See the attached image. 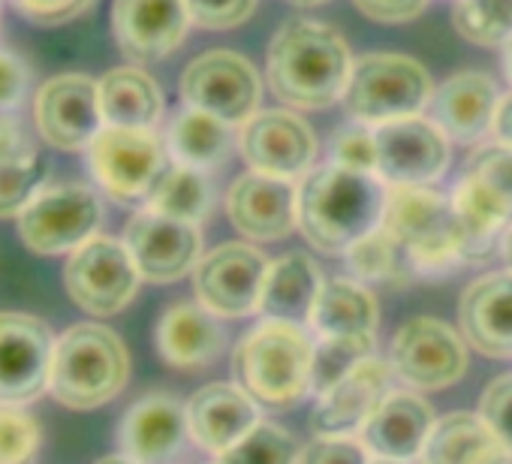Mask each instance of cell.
Returning <instances> with one entry per match:
<instances>
[{
	"label": "cell",
	"mask_w": 512,
	"mask_h": 464,
	"mask_svg": "<svg viewBox=\"0 0 512 464\" xmlns=\"http://www.w3.org/2000/svg\"><path fill=\"white\" fill-rule=\"evenodd\" d=\"M232 148V130L220 118L199 112V109H184L175 115L169 127V151L181 166L193 169H211L226 160Z\"/></svg>",
	"instance_id": "cell-32"
},
{
	"label": "cell",
	"mask_w": 512,
	"mask_h": 464,
	"mask_svg": "<svg viewBox=\"0 0 512 464\" xmlns=\"http://www.w3.org/2000/svg\"><path fill=\"white\" fill-rule=\"evenodd\" d=\"M241 157L250 172L275 178H299L317 157V139L308 121L287 109L253 115L241 130Z\"/></svg>",
	"instance_id": "cell-17"
},
{
	"label": "cell",
	"mask_w": 512,
	"mask_h": 464,
	"mask_svg": "<svg viewBox=\"0 0 512 464\" xmlns=\"http://www.w3.org/2000/svg\"><path fill=\"white\" fill-rule=\"evenodd\" d=\"M187 404L172 395L154 392L139 398L121 422V449L139 464H166L184 446Z\"/></svg>",
	"instance_id": "cell-24"
},
{
	"label": "cell",
	"mask_w": 512,
	"mask_h": 464,
	"mask_svg": "<svg viewBox=\"0 0 512 464\" xmlns=\"http://www.w3.org/2000/svg\"><path fill=\"white\" fill-rule=\"evenodd\" d=\"M40 446V419L19 404H0V464H31Z\"/></svg>",
	"instance_id": "cell-39"
},
{
	"label": "cell",
	"mask_w": 512,
	"mask_h": 464,
	"mask_svg": "<svg viewBox=\"0 0 512 464\" xmlns=\"http://www.w3.org/2000/svg\"><path fill=\"white\" fill-rule=\"evenodd\" d=\"M97 88L106 127L151 130L163 115V91L139 67H115L97 82Z\"/></svg>",
	"instance_id": "cell-30"
},
{
	"label": "cell",
	"mask_w": 512,
	"mask_h": 464,
	"mask_svg": "<svg viewBox=\"0 0 512 464\" xmlns=\"http://www.w3.org/2000/svg\"><path fill=\"white\" fill-rule=\"evenodd\" d=\"M371 172H353L344 166H323L299 187V229L323 254H347L356 242L383 223L386 196Z\"/></svg>",
	"instance_id": "cell-1"
},
{
	"label": "cell",
	"mask_w": 512,
	"mask_h": 464,
	"mask_svg": "<svg viewBox=\"0 0 512 464\" xmlns=\"http://www.w3.org/2000/svg\"><path fill=\"white\" fill-rule=\"evenodd\" d=\"M148 208L175 220L199 223L211 211V184L202 169L193 166H169L160 184L154 187Z\"/></svg>",
	"instance_id": "cell-34"
},
{
	"label": "cell",
	"mask_w": 512,
	"mask_h": 464,
	"mask_svg": "<svg viewBox=\"0 0 512 464\" xmlns=\"http://www.w3.org/2000/svg\"><path fill=\"white\" fill-rule=\"evenodd\" d=\"M458 320L464 341L491 359L512 356V272H491L476 278L461 302Z\"/></svg>",
	"instance_id": "cell-22"
},
{
	"label": "cell",
	"mask_w": 512,
	"mask_h": 464,
	"mask_svg": "<svg viewBox=\"0 0 512 464\" xmlns=\"http://www.w3.org/2000/svg\"><path fill=\"white\" fill-rule=\"evenodd\" d=\"M332 160H335V166L377 175V139H374V130H368L365 124H353V127L338 130L335 139H332Z\"/></svg>",
	"instance_id": "cell-40"
},
{
	"label": "cell",
	"mask_w": 512,
	"mask_h": 464,
	"mask_svg": "<svg viewBox=\"0 0 512 464\" xmlns=\"http://www.w3.org/2000/svg\"><path fill=\"white\" fill-rule=\"evenodd\" d=\"M178 91L190 109L208 112L232 127L253 118L256 106H260L263 82L247 58L214 49L187 64Z\"/></svg>",
	"instance_id": "cell-10"
},
{
	"label": "cell",
	"mask_w": 512,
	"mask_h": 464,
	"mask_svg": "<svg viewBox=\"0 0 512 464\" xmlns=\"http://www.w3.org/2000/svg\"><path fill=\"white\" fill-rule=\"evenodd\" d=\"M392 380H395V371L389 362L377 356L365 359L344 380H338L329 392L317 395V407L311 413L317 434L350 437L362 431L371 413L392 395Z\"/></svg>",
	"instance_id": "cell-20"
},
{
	"label": "cell",
	"mask_w": 512,
	"mask_h": 464,
	"mask_svg": "<svg viewBox=\"0 0 512 464\" xmlns=\"http://www.w3.org/2000/svg\"><path fill=\"white\" fill-rule=\"evenodd\" d=\"M49 175L46 160L34 148H22L0 160V220L19 217L43 190Z\"/></svg>",
	"instance_id": "cell-36"
},
{
	"label": "cell",
	"mask_w": 512,
	"mask_h": 464,
	"mask_svg": "<svg viewBox=\"0 0 512 464\" xmlns=\"http://www.w3.org/2000/svg\"><path fill=\"white\" fill-rule=\"evenodd\" d=\"M491 130H494V136H497L500 145L512 148V94L500 100L497 115H494V127H491Z\"/></svg>",
	"instance_id": "cell-48"
},
{
	"label": "cell",
	"mask_w": 512,
	"mask_h": 464,
	"mask_svg": "<svg viewBox=\"0 0 512 464\" xmlns=\"http://www.w3.org/2000/svg\"><path fill=\"white\" fill-rule=\"evenodd\" d=\"M103 223V202L88 184H55L43 187L28 208L16 217L19 239L40 257L73 254L97 236Z\"/></svg>",
	"instance_id": "cell-7"
},
{
	"label": "cell",
	"mask_w": 512,
	"mask_h": 464,
	"mask_svg": "<svg viewBox=\"0 0 512 464\" xmlns=\"http://www.w3.org/2000/svg\"><path fill=\"white\" fill-rule=\"evenodd\" d=\"M187 25L190 16L184 0H115L112 4L115 43L136 64L172 55L181 46Z\"/></svg>",
	"instance_id": "cell-19"
},
{
	"label": "cell",
	"mask_w": 512,
	"mask_h": 464,
	"mask_svg": "<svg viewBox=\"0 0 512 464\" xmlns=\"http://www.w3.org/2000/svg\"><path fill=\"white\" fill-rule=\"evenodd\" d=\"M434 428V413L416 392H392L362 425L359 437L377 461L404 464L422 455Z\"/></svg>",
	"instance_id": "cell-23"
},
{
	"label": "cell",
	"mask_w": 512,
	"mask_h": 464,
	"mask_svg": "<svg viewBox=\"0 0 512 464\" xmlns=\"http://www.w3.org/2000/svg\"><path fill=\"white\" fill-rule=\"evenodd\" d=\"M28 82H31V73L25 61L7 49H0V112L22 106L28 94Z\"/></svg>",
	"instance_id": "cell-45"
},
{
	"label": "cell",
	"mask_w": 512,
	"mask_h": 464,
	"mask_svg": "<svg viewBox=\"0 0 512 464\" xmlns=\"http://www.w3.org/2000/svg\"><path fill=\"white\" fill-rule=\"evenodd\" d=\"M94 0H13V7L34 25H67L73 19H79Z\"/></svg>",
	"instance_id": "cell-44"
},
{
	"label": "cell",
	"mask_w": 512,
	"mask_h": 464,
	"mask_svg": "<svg viewBox=\"0 0 512 464\" xmlns=\"http://www.w3.org/2000/svg\"><path fill=\"white\" fill-rule=\"evenodd\" d=\"M190 22L205 31H229L250 19L256 0H184Z\"/></svg>",
	"instance_id": "cell-42"
},
{
	"label": "cell",
	"mask_w": 512,
	"mask_h": 464,
	"mask_svg": "<svg viewBox=\"0 0 512 464\" xmlns=\"http://www.w3.org/2000/svg\"><path fill=\"white\" fill-rule=\"evenodd\" d=\"M452 25L476 46H506L512 43V0H458Z\"/></svg>",
	"instance_id": "cell-37"
},
{
	"label": "cell",
	"mask_w": 512,
	"mask_h": 464,
	"mask_svg": "<svg viewBox=\"0 0 512 464\" xmlns=\"http://www.w3.org/2000/svg\"><path fill=\"white\" fill-rule=\"evenodd\" d=\"M431 103L428 70L404 55H365L353 64L344 106L359 124H389L398 118H413Z\"/></svg>",
	"instance_id": "cell-6"
},
{
	"label": "cell",
	"mask_w": 512,
	"mask_h": 464,
	"mask_svg": "<svg viewBox=\"0 0 512 464\" xmlns=\"http://www.w3.org/2000/svg\"><path fill=\"white\" fill-rule=\"evenodd\" d=\"M431 121L455 142H479L491 127L500 106L497 85L476 70L449 76L431 94Z\"/></svg>",
	"instance_id": "cell-25"
},
{
	"label": "cell",
	"mask_w": 512,
	"mask_h": 464,
	"mask_svg": "<svg viewBox=\"0 0 512 464\" xmlns=\"http://www.w3.org/2000/svg\"><path fill=\"white\" fill-rule=\"evenodd\" d=\"M374 356V335H323L314 344L311 359V392L323 395L353 368Z\"/></svg>",
	"instance_id": "cell-35"
},
{
	"label": "cell",
	"mask_w": 512,
	"mask_h": 464,
	"mask_svg": "<svg viewBox=\"0 0 512 464\" xmlns=\"http://www.w3.org/2000/svg\"><path fill=\"white\" fill-rule=\"evenodd\" d=\"M479 416L488 422V428L497 434V440L512 455V371L494 377L482 398H479Z\"/></svg>",
	"instance_id": "cell-41"
},
{
	"label": "cell",
	"mask_w": 512,
	"mask_h": 464,
	"mask_svg": "<svg viewBox=\"0 0 512 464\" xmlns=\"http://www.w3.org/2000/svg\"><path fill=\"white\" fill-rule=\"evenodd\" d=\"M380 226L407 251L416 278H440L464 266L455 242L452 199L428 187H392Z\"/></svg>",
	"instance_id": "cell-5"
},
{
	"label": "cell",
	"mask_w": 512,
	"mask_h": 464,
	"mask_svg": "<svg viewBox=\"0 0 512 464\" xmlns=\"http://www.w3.org/2000/svg\"><path fill=\"white\" fill-rule=\"evenodd\" d=\"M55 332L46 320L0 311V404H31L49 389Z\"/></svg>",
	"instance_id": "cell-12"
},
{
	"label": "cell",
	"mask_w": 512,
	"mask_h": 464,
	"mask_svg": "<svg viewBox=\"0 0 512 464\" xmlns=\"http://www.w3.org/2000/svg\"><path fill=\"white\" fill-rule=\"evenodd\" d=\"M124 245L142 275L151 284H172L190 275L202 260L199 226L157 214L151 208L136 211L124 229Z\"/></svg>",
	"instance_id": "cell-14"
},
{
	"label": "cell",
	"mask_w": 512,
	"mask_h": 464,
	"mask_svg": "<svg viewBox=\"0 0 512 464\" xmlns=\"http://www.w3.org/2000/svg\"><path fill=\"white\" fill-rule=\"evenodd\" d=\"M34 121L52 148L88 151L106 127L97 82L85 73H61L49 79L34 100Z\"/></svg>",
	"instance_id": "cell-15"
},
{
	"label": "cell",
	"mask_w": 512,
	"mask_h": 464,
	"mask_svg": "<svg viewBox=\"0 0 512 464\" xmlns=\"http://www.w3.org/2000/svg\"><path fill=\"white\" fill-rule=\"evenodd\" d=\"M500 254H503V260H506V266H509V272H512V226L506 229L503 245H500Z\"/></svg>",
	"instance_id": "cell-49"
},
{
	"label": "cell",
	"mask_w": 512,
	"mask_h": 464,
	"mask_svg": "<svg viewBox=\"0 0 512 464\" xmlns=\"http://www.w3.org/2000/svg\"><path fill=\"white\" fill-rule=\"evenodd\" d=\"M422 464H512V455L479 413H449L434 422Z\"/></svg>",
	"instance_id": "cell-28"
},
{
	"label": "cell",
	"mask_w": 512,
	"mask_h": 464,
	"mask_svg": "<svg viewBox=\"0 0 512 464\" xmlns=\"http://www.w3.org/2000/svg\"><path fill=\"white\" fill-rule=\"evenodd\" d=\"M320 290H323L320 266L302 251L284 254L269 263L263 296H260V311L266 314V320L308 326Z\"/></svg>",
	"instance_id": "cell-27"
},
{
	"label": "cell",
	"mask_w": 512,
	"mask_h": 464,
	"mask_svg": "<svg viewBox=\"0 0 512 464\" xmlns=\"http://www.w3.org/2000/svg\"><path fill=\"white\" fill-rule=\"evenodd\" d=\"M256 425L260 404L235 383H208L187 401L190 437L211 455H223Z\"/></svg>",
	"instance_id": "cell-21"
},
{
	"label": "cell",
	"mask_w": 512,
	"mask_h": 464,
	"mask_svg": "<svg viewBox=\"0 0 512 464\" xmlns=\"http://www.w3.org/2000/svg\"><path fill=\"white\" fill-rule=\"evenodd\" d=\"M130 377L124 341L100 323H76L55 341L49 392L70 410H97L121 395Z\"/></svg>",
	"instance_id": "cell-4"
},
{
	"label": "cell",
	"mask_w": 512,
	"mask_h": 464,
	"mask_svg": "<svg viewBox=\"0 0 512 464\" xmlns=\"http://www.w3.org/2000/svg\"><path fill=\"white\" fill-rule=\"evenodd\" d=\"M389 365L413 389H446L467 371V344L449 323L413 317L395 332Z\"/></svg>",
	"instance_id": "cell-11"
},
{
	"label": "cell",
	"mask_w": 512,
	"mask_h": 464,
	"mask_svg": "<svg viewBox=\"0 0 512 464\" xmlns=\"http://www.w3.org/2000/svg\"><path fill=\"white\" fill-rule=\"evenodd\" d=\"M226 214L244 239L281 242L299 226V190L287 178L247 172L232 181Z\"/></svg>",
	"instance_id": "cell-18"
},
{
	"label": "cell",
	"mask_w": 512,
	"mask_h": 464,
	"mask_svg": "<svg viewBox=\"0 0 512 464\" xmlns=\"http://www.w3.org/2000/svg\"><path fill=\"white\" fill-rule=\"evenodd\" d=\"M455 202L485 214L497 226H512V148L488 145L479 148L455 187Z\"/></svg>",
	"instance_id": "cell-29"
},
{
	"label": "cell",
	"mask_w": 512,
	"mask_h": 464,
	"mask_svg": "<svg viewBox=\"0 0 512 464\" xmlns=\"http://www.w3.org/2000/svg\"><path fill=\"white\" fill-rule=\"evenodd\" d=\"M503 70H506V76H509V82H512V43H506V55H503Z\"/></svg>",
	"instance_id": "cell-51"
},
{
	"label": "cell",
	"mask_w": 512,
	"mask_h": 464,
	"mask_svg": "<svg viewBox=\"0 0 512 464\" xmlns=\"http://www.w3.org/2000/svg\"><path fill=\"white\" fill-rule=\"evenodd\" d=\"M269 260L244 245L229 242L214 248L193 269L196 302H202L214 317H244L260 311V296L266 284Z\"/></svg>",
	"instance_id": "cell-13"
},
{
	"label": "cell",
	"mask_w": 512,
	"mask_h": 464,
	"mask_svg": "<svg viewBox=\"0 0 512 464\" xmlns=\"http://www.w3.org/2000/svg\"><path fill=\"white\" fill-rule=\"evenodd\" d=\"M94 464H139V461H133L130 455H106V458H100Z\"/></svg>",
	"instance_id": "cell-50"
},
{
	"label": "cell",
	"mask_w": 512,
	"mask_h": 464,
	"mask_svg": "<svg viewBox=\"0 0 512 464\" xmlns=\"http://www.w3.org/2000/svg\"><path fill=\"white\" fill-rule=\"evenodd\" d=\"M371 464H392V461H371Z\"/></svg>",
	"instance_id": "cell-53"
},
{
	"label": "cell",
	"mask_w": 512,
	"mask_h": 464,
	"mask_svg": "<svg viewBox=\"0 0 512 464\" xmlns=\"http://www.w3.org/2000/svg\"><path fill=\"white\" fill-rule=\"evenodd\" d=\"M350 46L320 22H287L269 46V88L293 109H326L347 91Z\"/></svg>",
	"instance_id": "cell-2"
},
{
	"label": "cell",
	"mask_w": 512,
	"mask_h": 464,
	"mask_svg": "<svg viewBox=\"0 0 512 464\" xmlns=\"http://www.w3.org/2000/svg\"><path fill=\"white\" fill-rule=\"evenodd\" d=\"M377 178L392 187H425L449 166L446 133L425 118H398L374 130Z\"/></svg>",
	"instance_id": "cell-16"
},
{
	"label": "cell",
	"mask_w": 512,
	"mask_h": 464,
	"mask_svg": "<svg viewBox=\"0 0 512 464\" xmlns=\"http://www.w3.org/2000/svg\"><path fill=\"white\" fill-rule=\"evenodd\" d=\"M314 341L305 326L263 320L253 326L232 353V377L260 407L284 410L311 392Z\"/></svg>",
	"instance_id": "cell-3"
},
{
	"label": "cell",
	"mask_w": 512,
	"mask_h": 464,
	"mask_svg": "<svg viewBox=\"0 0 512 464\" xmlns=\"http://www.w3.org/2000/svg\"><path fill=\"white\" fill-rule=\"evenodd\" d=\"M22 148H28V142L22 139L19 124L0 115V160L10 157V154H16V151H22Z\"/></svg>",
	"instance_id": "cell-47"
},
{
	"label": "cell",
	"mask_w": 512,
	"mask_h": 464,
	"mask_svg": "<svg viewBox=\"0 0 512 464\" xmlns=\"http://www.w3.org/2000/svg\"><path fill=\"white\" fill-rule=\"evenodd\" d=\"M287 4H293V7H320V4H326V0H287Z\"/></svg>",
	"instance_id": "cell-52"
},
{
	"label": "cell",
	"mask_w": 512,
	"mask_h": 464,
	"mask_svg": "<svg viewBox=\"0 0 512 464\" xmlns=\"http://www.w3.org/2000/svg\"><path fill=\"white\" fill-rule=\"evenodd\" d=\"M299 455L302 449L284 425L260 422L232 449L217 455V464H299Z\"/></svg>",
	"instance_id": "cell-38"
},
{
	"label": "cell",
	"mask_w": 512,
	"mask_h": 464,
	"mask_svg": "<svg viewBox=\"0 0 512 464\" xmlns=\"http://www.w3.org/2000/svg\"><path fill=\"white\" fill-rule=\"evenodd\" d=\"M299 464H371V452L365 449L362 440L341 437V434H320L302 449Z\"/></svg>",
	"instance_id": "cell-43"
},
{
	"label": "cell",
	"mask_w": 512,
	"mask_h": 464,
	"mask_svg": "<svg viewBox=\"0 0 512 464\" xmlns=\"http://www.w3.org/2000/svg\"><path fill=\"white\" fill-rule=\"evenodd\" d=\"M88 166L100 190L121 205L148 202L169 169L163 142L133 127H103L88 145Z\"/></svg>",
	"instance_id": "cell-8"
},
{
	"label": "cell",
	"mask_w": 512,
	"mask_h": 464,
	"mask_svg": "<svg viewBox=\"0 0 512 464\" xmlns=\"http://www.w3.org/2000/svg\"><path fill=\"white\" fill-rule=\"evenodd\" d=\"M347 266L359 284H383V287H404L416 278L407 251L389 236L383 226H377L371 236L356 242L347 251Z\"/></svg>",
	"instance_id": "cell-33"
},
{
	"label": "cell",
	"mask_w": 512,
	"mask_h": 464,
	"mask_svg": "<svg viewBox=\"0 0 512 464\" xmlns=\"http://www.w3.org/2000/svg\"><path fill=\"white\" fill-rule=\"evenodd\" d=\"M139 269L124 242L94 236L76 248L64 266L67 296L94 317L121 314L139 293Z\"/></svg>",
	"instance_id": "cell-9"
},
{
	"label": "cell",
	"mask_w": 512,
	"mask_h": 464,
	"mask_svg": "<svg viewBox=\"0 0 512 464\" xmlns=\"http://www.w3.org/2000/svg\"><path fill=\"white\" fill-rule=\"evenodd\" d=\"M362 16L383 22V25H404L422 16L428 0H353Z\"/></svg>",
	"instance_id": "cell-46"
},
{
	"label": "cell",
	"mask_w": 512,
	"mask_h": 464,
	"mask_svg": "<svg viewBox=\"0 0 512 464\" xmlns=\"http://www.w3.org/2000/svg\"><path fill=\"white\" fill-rule=\"evenodd\" d=\"M154 341L166 365L181 371H196L220 356L223 329L202 302H175L157 320Z\"/></svg>",
	"instance_id": "cell-26"
},
{
	"label": "cell",
	"mask_w": 512,
	"mask_h": 464,
	"mask_svg": "<svg viewBox=\"0 0 512 464\" xmlns=\"http://www.w3.org/2000/svg\"><path fill=\"white\" fill-rule=\"evenodd\" d=\"M377 320H380V311H377V299L371 296V290L359 281L335 278V281L323 284L308 326L317 332V338H323V335H374Z\"/></svg>",
	"instance_id": "cell-31"
}]
</instances>
